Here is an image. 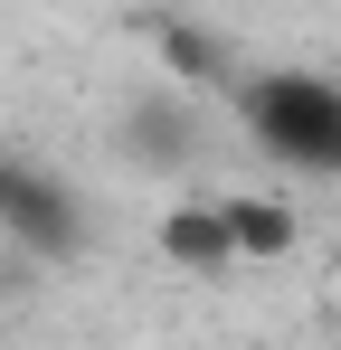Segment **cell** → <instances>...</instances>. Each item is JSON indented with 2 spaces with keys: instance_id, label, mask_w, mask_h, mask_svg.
I'll list each match as a JSON object with an SVG mask.
<instances>
[{
  "instance_id": "6da1fadb",
  "label": "cell",
  "mask_w": 341,
  "mask_h": 350,
  "mask_svg": "<svg viewBox=\"0 0 341 350\" xmlns=\"http://www.w3.org/2000/svg\"><path fill=\"white\" fill-rule=\"evenodd\" d=\"M237 114H247V133H256L266 161L341 180V76H313V66L237 76Z\"/></svg>"
},
{
  "instance_id": "52a82bcc",
  "label": "cell",
  "mask_w": 341,
  "mask_h": 350,
  "mask_svg": "<svg viewBox=\"0 0 341 350\" xmlns=\"http://www.w3.org/2000/svg\"><path fill=\"white\" fill-rule=\"evenodd\" d=\"M19 171H29V161H19V152H0V208H10V189H19Z\"/></svg>"
},
{
  "instance_id": "8992f818",
  "label": "cell",
  "mask_w": 341,
  "mask_h": 350,
  "mask_svg": "<svg viewBox=\"0 0 341 350\" xmlns=\"http://www.w3.org/2000/svg\"><path fill=\"white\" fill-rule=\"evenodd\" d=\"M123 142H133V161H190V114L162 105V95H142L123 114Z\"/></svg>"
},
{
  "instance_id": "277c9868",
  "label": "cell",
  "mask_w": 341,
  "mask_h": 350,
  "mask_svg": "<svg viewBox=\"0 0 341 350\" xmlns=\"http://www.w3.org/2000/svg\"><path fill=\"white\" fill-rule=\"evenodd\" d=\"M218 228H227V256H247V265H284V256L303 246L294 199H266V189H227V199H218Z\"/></svg>"
},
{
  "instance_id": "5b68a950",
  "label": "cell",
  "mask_w": 341,
  "mask_h": 350,
  "mask_svg": "<svg viewBox=\"0 0 341 350\" xmlns=\"http://www.w3.org/2000/svg\"><path fill=\"white\" fill-rule=\"evenodd\" d=\"M152 237H162V256L180 265V275H218V265H237V256H227V228H218V199H170Z\"/></svg>"
},
{
  "instance_id": "7a4b0ae2",
  "label": "cell",
  "mask_w": 341,
  "mask_h": 350,
  "mask_svg": "<svg viewBox=\"0 0 341 350\" xmlns=\"http://www.w3.org/2000/svg\"><path fill=\"white\" fill-rule=\"evenodd\" d=\"M0 237L19 246V256H38V265H66L76 246H86V208H76V189L57 171H19V189H10V208H0Z\"/></svg>"
},
{
  "instance_id": "3957f363",
  "label": "cell",
  "mask_w": 341,
  "mask_h": 350,
  "mask_svg": "<svg viewBox=\"0 0 341 350\" xmlns=\"http://www.w3.org/2000/svg\"><path fill=\"white\" fill-rule=\"evenodd\" d=\"M133 38L162 57V76H180V85H237V48H227L209 19H180V10H162V19H133Z\"/></svg>"
}]
</instances>
